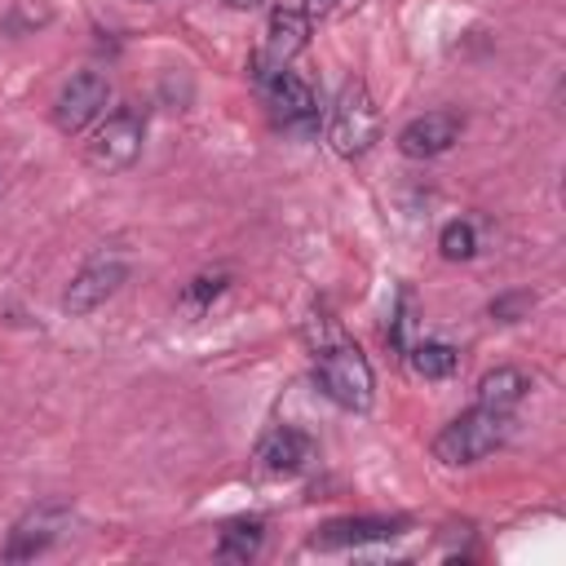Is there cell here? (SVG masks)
<instances>
[{
	"mask_svg": "<svg viewBox=\"0 0 566 566\" xmlns=\"http://www.w3.org/2000/svg\"><path fill=\"white\" fill-rule=\"evenodd\" d=\"M314 385L323 398H332L345 411H367L376 398V376H371L367 354L354 340H345L336 327L314 349Z\"/></svg>",
	"mask_w": 566,
	"mask_h": 566,
	"instance_id": "6da1fadb",
	"label": "cell"
},
{
	"mask_svg": "<svg viewBox=\"0 0 566 566\" xmlns=\"http://www.w3.org/2000/svg\"><path fill=\"white\" fill-rule=\"evenodd\" d=\"M509 433V411H491V407H469L455 420L442 424V433L433 438V460L438 464H473L482 455H491Z\"/></svg>",
	"mask_w": 566,
	"mask_h": 566,
	"instance_id": "7a4b0ae2",
	"label": "cell"
},
{
	"mask_svg": "<svg viewBox=\"0 0 566 566\" xmlns=\"http://www.w3.org/2000/svg\"><path fill=\"white\" fill-rule=\"evenodd\" d=\"M380 137V111L367 93L363 80H349L332 106V119H327V142L336 155L345 159H363Z\"/></svg>",
	"mask_w": 566,
	"mask_h": 566,
	"instance_id": "3957f363",
	"label": "cell"
},
{
	"mask_svg": "<svg viewBox=\"0 0 566 566\" xmlns=\"http://www.w3.org/2000/svg\"><path fill=\"white\" fill-rule=\"evenodd\" d=\"M142 142H146V119L133 111V106H119L115 115H106L84 150L88 168L97 172H124L137 155H142Z\"/></svg>",
	"mask_w": 566,
	"mask_h": 566,
	"instance_id": "277c9868",
	"label": "cell"
},
{
	"mask_svg": "<svg viewBox=\"0 0 566 566\" xmlns=\"http://www.w3.org/2000/svg\"><path fill=\"white\" fill-rule=\"evenodd\" d=\"M124 279H128V256H124L119 248H102V252H93V256L80 265V274L66 283L62 310H66V314H88V310H97Z\"/></svg>",
	"mask_w": 566,
	"mask_h": 566,
	"instance_id": "5b68a950",
	"label": "cell"
},
{
	"mask_svg": "<svg viewBox=\"0 0 566 566\" xmlns=\"http://www.w3.org/2000/svg\"><path fill=\"white\" fill-rule=\"evenodd\" d=\"M66 526H71V504L44 500V504L27 509V513L13 522L9 544H4V557H9V562H31V557H40V553H49V548L62 539Z\"/></svg>",
	"mask_w": 566,
	"mask_h": 566,
	"instance_id": "8992f818",
	"label": "cell"
},
{
	"mask_svg": "<svg viewBox=\"0 0 566 566\" xmlns=\"http://www.w3.org/2000/svg\"><path fill=\"white\" fill-rule=\"evenodd\" d=\"M256 88H261L270 115H274L283 128L310 133V128L318 124V97H314V88H310L292 66H287V71H274V75H261Z\"/></svg>",
	"mask_w": 566,
	"mask_h": 566,
	"instance_id": "52a82bcc",
	"label": "cell"
},
{
	"mask_svg": "<svg viewBox=\"0 0 566 566\" xmlns=\"http://www.w3.org/2000/svg\"><path fill=\"white\" fill-rule=\"evenodd\" d=\"M106 102H111V84H106V75H97V71H80V75H71L66 84H62V93L53 97V124H57V133H84L102 111H106Z\"/></svg>",
	"mask_w": 566,
	"mask_h": 566,
	"instance_id": "ba28073f",
	"label": "cell"
},
{
	"mask_svg": "<svg viewBox=\"0 0 566 566\" xmlns=\"http://www.w3.org/2000/svg\"><path fill=\"white\" fill-rule=\"evenodd\" d=\"M310 44V18L301 9H274L270 22H265V40L252 57V75H274V71H287L292 57Z\"/></svg>",
	"mask_w": 566,
	"mask_h": 566,
	"instance_id": "9c48e42d",
	"label": "cell"
},
{
	"mask_svg": "<svg viewBox=\"0 0 566 566\" xmlns=\"http://www.w3.org/2000/svg\"><path fill=\"white\" fill-rule=\"evenodd\" d=\"M252 460H256V469L265 478H296V473H305L314 464V438L292 429V424H279L256 442Z\"/></svg>",
	"mask_w": 566,
	"mask_h": 566,
	"instance_id": "30bf717a",
	"label": "cell"
},
{
	"mask_svg": "<svg viewBox=\"0 0 566 566\" xmlns=\"http://www.w3.org/2000/svg\"><path fill=\"white\" fill-rule=\"evenodd\" d=\"M464 133V115L460 111H424L411 124H402L398 133V150L407 159H433L442 150H451Z\"/></svg>",
	"mask_w": 566,
	"mask_h": 566,
	"instance_id": "8fae6325",
	"label": "cell"
},
{
	"mask_svg": "<svg viewBox=\"0 0 566 566\" xmlns=\"http://www.w3.org/2000/svg\"><path fill=\"white\" fill-rule=\"evenodd\" d=\"M407 531V517H336L310 535V548L332 553V548H363V544H385Z\"/></svg>",
	"mask_w": 566,
	"mask_h": 566,
	"instance_id": "7c38bea8",
	"label": "cell"
},
{
	"mask_svg": "<svg viewBox=\"0 0 566 566\" xmlns=\"http://www.w3.org/2000/svg\"><path fill=\"white\" fill-rule=\"evenodd\" d=\"M526 389H531V380L522 367H495L478 380V402L491 411H513L526 398Z\"/></svg>",
	"mask_w": 566,
	"mask_h": 566,
	"instance_id": "4fadbf2b",
	"label": "cell"
},
{
	"mask_svg": "<svg viewBox=\"0 0 566 566\" xmlns=\"http://www.w3.org/2000/svg\"><path fill=\"white\" fill-rule=\"evenodd\" d=\"M265 544V522L261 517H234L217 535V557L221 562H252Z\"/></svg>",
	"mask_w": 566,
	"mask_h": 566,
	"instance_id": "5bb4252c",
	"label": "cell"
},
{
	"mask_svg": "<svg viewBox=\"0 0 566 566\" xmlns=\"http://www.w3.org/2000/svg\"><path fill=\"white\" fill-rule=\"evenodd\" d=\"M402 354H407L411 376H420V380H447V376L460 367V354H455V345H447V340H416V345H407Z\"/></svg>",
	"mask_w": 566,
	"mask_h": 566,
	"instance_id": "9a60e30c",
	"label": "cell"
},
{
	"mask_svg": "<svg viewBox=\"0 0 566 566\" xmlns=\"http://www.w3.org/2000/svg\"><path fill=\"white\" fill-rule=\"evenodd\" d=\"M438 248H442L447 261H469L478 252V234H473L469 221H447L442 234H438Z\"/></svg>",
	"mask_w": 566,
	"mask_h": 566,
	"instance_id": "2e32d148",
	"label": "cell"
},
{
	"mask_svg": "<svg viewBox=\"0 0 566 566\" xmlns=\"http://www.w3.org/2000/svg\"><path fill=\"white\" fill-rule=\"evenodd\" d=\"M226 287H230V279H226V274H199V279H190V283H186L181 305H186L190 314H203V310H208Z\"/></svg>",
	"mask_w": 566,
	"mask_h": 566,
	"instance_id": "e0dca14e",
	"label": "cell"
},
{
	"mask_svg": "<svg viewBox=\"0 0 566 566\" xmlns=\"http://www.w3.org/2000/svg\"><path fill=\"white\" fill-rule=\"evenodd\" d=\"M531 305H535V296H531V292H509V296L491 301V318H495V323H517V318H522V310H531Z\"/></svg>",
	"mask_w": 566,
	"mask_h": 566,
	"instance_id": "ac0fdd59",
	"label": "cell"
},
{
	"mask_svg": "<svg viewBox=\"0 0 566 566\" xmlns=\"http://www.w3.org/2000/svg\"><path fill=\"white\" fill-rule=\"evenodd\" d=\"M226 4H230V9H256L261 0H226Z\"/></svg>",
	"mask_w": 566,
	"mask_h": 566,
	"instance_id": "d6986e66",
	"label": "cell"
},
{
	"mask_svg": "<svg viewBox=\"0 0 566 566\" xmlns=\"http://www.w3.org/2000/svg\"><path fill=\"white\" fill-rule=\"evenodd\" d=\"M310 4H314V9H332L336 0H310Z\"/></svg>",
	"mask_w": 566,
	"mask_h": 566,
	"instance_id": "ffe728a7",
	"label": "cell"
}]
</instances>
